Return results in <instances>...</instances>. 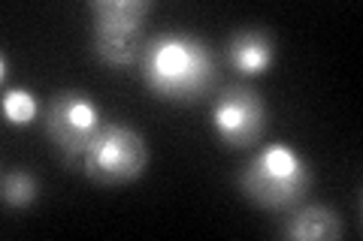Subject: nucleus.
Returning a JSON list of instances; mask_svg holds the SVG:
<instances>
[{"label":"nucleus","mask_w":363,"mask_h":241,"mask_svg":"<svg viewBox=\"0 0 363 241\" xmlns=\"http://www.w3.org/2000/svg\"><path fill=\"white\" fill-rule=\"evenodd\" d=\"M140 76L155 97L194 102L212 90L218 64L206 40L185 30H161L143 42Z\"/></svg>","instance_id":"f257e3e1"},{"label":"nucleus","mask_w":363,"mask_h":241,"mask_svg":"<svg viewBox=\"0 0 363 241\" xmlns=\"http://www.w3.org/2000/svg\"><path fill=\"white\" fill-rule=\"evenodd\" d=\"M315 181L312 163L288 142H269L240 169L236 187L264 211H291L306 199Z\"/></svg>","instance_id":"f03ea898"},{"label":"nucleus","mask_w":363,"mask_h":241,"mask_svg":"<svg viewBox=\"0 0 363 241\" xmlns=\"http://www.w3.org/2000/svg\"><path fill=\"white\" fill-rule=\"evenodd\" d=\"M149 142L140 130L124 121H104V127L85 145L76 172L100 187H118L140 178L149 169Z\"/></svg>","instance_id":"7ed1b4c3"},{"label":"nucleus","mask_w":363,"mask_h":241,"mask_svg":"<svg viewBox=\"0 0 363 241\" xmlns=\"http://www.w3.org/2000/svg\"><path fill=\"white\" fill-rule=\"evenodd\" d=\"M104 121V109L88 90L64 88L49 97V106L43 112V133L55 148V154L64 160V166L76 169L85 145L94 139Z\"/></svg>","instance_id":"20e7f679"},{"label":"nucleus","mask_w":363,"mask_h":241,"mask_svg":"<svg viewBox=\"0 0 363 241\" xmlns=\"http://www.w3.org/2000/svg\"><path fill=\"white\" fill-rule=\"evenodd\" d=\"M209 127L224 148H248L267 130V102L252 85H227L209 102Z\"/></svg>","instance_id":"39448f33"},{"label":"nucleus","mask_w":363,"mask_h":241,"mask_svg":"<svg viewBox=\"0 0 363 241\" xmlns=\"http://www.w3.org/2000/svg\"><path fill=\"white\" fill-rule=\"evenodd\" d=\"M279 235L288 241H336L345 235V221L333 205L300 202L279 223Z\"/></svg>","instance_id":"423d86ee"},{"label":"nucleus","mask_w":363,"mask_h":241,"mask_svg":"<svg viewBox=\"0 0 363 241\" xmlns=\"http://www.w3.org/2000/svg\"><path fill=\"white\" fill-rule=\"evenodd\" d=\"M227 64L240 76H264L279 57V45L264 28H236L224 45Z\"/></svg>","instance_id":"0eeeda50"},{"label":"nucleus","mask_w":363,"mask_h":241,"mask_svg":"<svg viewBox=\"0 0 363 241\" xmlns=\"http://www.w3.org/2000/svg\"><path fill=\"white\" fill-rule=\"evenodd\" d=\"M88 13L97 33L140 37L145 16L152 13V0H91Z\"/></svg>","instance_id":"6e6552de"},{"label":"nucleus","mask_w":363,"mask_h":241,"mask_svg":"<svg viewBox=\"0 0 363 241\" xmlns=\"http://www.w3.org/2000/svg\"><path fill=\"white\" fill-rule=\"evenodd\" d=\"M143 40L140 37H121V33H97L91 30V54L100 64L116 66V70H128V66L140 64Z\"/></svg>","instance_id":"1a4fd4ad"},{"label":"nucleus","mask_w":363,"mask_h":241,"mask_svg":"<svg viewBox=\"0 0 363 241\" xmlns=\"http://www.w3.org/2000/svg\"><path fill=\"white\" fill-rule=\"evenodd\" d=\"M43 181L28 169H6L4 178H0V199H4L6 208H28L30 202L40 199Z\"/></svg>","instance_id":"9d476101"},{"label":"nucleus","mask_w":363,"mask_h":241,"mask_svg":"<svg viewBox=\"0 0 363 241\" xmlns=\"http://www.w3.org/2000/svg\"><path fill=\"white\" fill-rule=\"evenodd\" d=\"M0 112H4V121L9 127H28L40 114V100H37V94H30L28 88H4Z\"/></svg>","instance_id":"9b49d317"},{"label":"nucleus","mask_w":363,"mask_h":241,"mask_svg":"<svg viewBox=\"0 0 363 241\" xmlns=\"http://www.w3.org/2000/svg\"><path fill=\"white\" fill-rule=\"evenodd\" d=\"M6 78H9V54L4 52V54H0V82L6 85Z\"/></svg>","instance_id":"f8f14e48"}]
</instances>
